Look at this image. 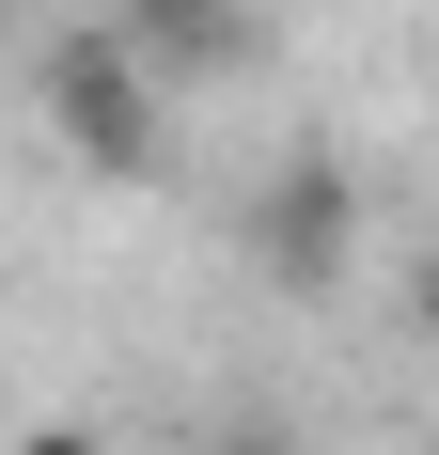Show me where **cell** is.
Segmentation results:
<instances>
[{
	"instance_id": "cell-1",
	"label": "cell",
	"mask_w": 439,
	"mask_h": 455,
	"mask_svg": "<svg viewBox=\"0 0 439 455\" xmlns=\"http://www.w3.org/2000/svg\"><path fill=\"white\" fill-rule=\"evenodd\" d=\"M47 141L110 188H157L173 173V79H157V47L141 32H63L47 47Z\"/></svg>"
},
{
	"instance_id": "cell-2",
	"label": "cell",
	"mask_w": 439,
	"mask_h": 455,
	"mask_svg": "<svg viewBox=\"0 0 439 455\" xmlns=\"http://www.w3.org/2000/svg\"><path fill=\"white\" fill-rule=\"evenodd\" d=\"M235 251H251L267 299H346V267H361V173L330 141L267 157V173L235 188Z\"/></svg>"
},
{
	"instance_id": "cell-3",
	"label": "cell",
	"mask_w": 439,
	"mask_h": 455,
	"mask_svg": "<svg viewBox=\"0 0 439 455\" xmlns=\"http://www.w3.org/2000/svg\"><path fill=\"white\" fill-rule=\"evenodd\" d=\"M204 455H314V440H299V424H283V409H267V393H235V409L204 424Z\"/></svg>"
},
{
	"instance_id": "cell-4",
	"label": "cell",
	"mask_w": 439,
	"mask_h": 455,
	"mask_svg": "<svg viewBox=\"0 0 439 455\" xmlns=\"http://www.w3.org/2000/svg\"><path fill=\"white\" fill-rule=\"evenodd\" d=\"M0 455H126V440H110V424H63V409H47V424H0Z\"/></svg>"
},
{
	"instance_id": "cell-5",
	"label": "cell",
	"mask_w": 439,
	"mask_h": 455,
	"mask_svg": "<svg viewBox=\"0 0 439 455\" xmlns=\"http://www.w3.org/2000/svg\"><path fill=\"white\" fill-rule=\"evenodd\" d=\"M408 330H424V346H439V235H424V251H408Z\"/></svg>"
},
{
	"instance_id": "cell-6",
	"label": "cell",
	"mask_w": 439,
	"mask_h": 455,
	"mask_svg": "<svg viewBox=\"0 0 439 455\" xmlns=\"http://www.w3.org/2000/svg\"><path fill=\"white\" fill-rule=\"evenodd\" d=\"M16 16H79V0H16Z\"/></svg>"
}]
</instances>
